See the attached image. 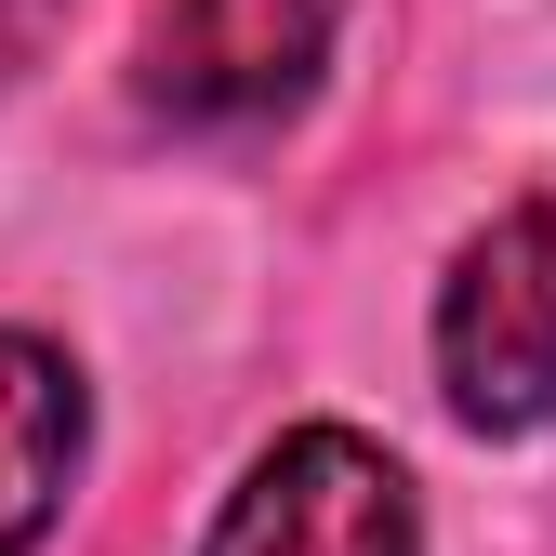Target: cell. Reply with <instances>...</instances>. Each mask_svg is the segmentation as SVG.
<instances>
[{
  "instance_id": "6da1fadb",
  "label": "cell",
  "mask_w": 556,
  "mask_h": 556,
  "mask_svg": "<svg viewBox=\"0 0 556 556\" xmlns=\"http://www.w3.org/2000/svg\"><path fill=\"white\" fill-rule=\"evenodd\" d=\"M438 384L477 438L556 425V199L491 213L438 278Z\"/></svg>"
},
{
  "instance_id": "7a4b0ae2",
  "label": "cell",
  "mask_w": 556,
  "mask_h": 556,
  "mask_svg": "<svg viewBox=\"0 0 556 556\" xmlns=\"http://www.w3.org/2000/svg\"><path fill=\"white\" fill-rule=\"evenodd\" d=\"M199 556H425V504L358 425H292L278 451H252Z\"/></svg>"
},
{
  "instance_id": "3957f363",
  "label": "cell",
  "mask_w": 556,
  "mask_h": 556,
  "mask_svg": "<svg viewBox=\"0 0 556 556\" xmlns=\"http://www.w3.org/2000/svg\"><path fill=\"white\" fill-rule=\"evenodd\" d=\"M344 0H160L147 14V106L160 119H278L305 106V80L331 66Z\"/></svg>"
},
{
  "instance_id": "277c9868",
  "label": "cell",
  "mask_w": 556,
  "mask_h": 556,
  "mask_svg": "<svg viewBox=\"0 0 556 556\" xmlns=\"http://www.w3.org/2000/svg\"><path fill=\"white\" fill-rule=\"evenodd\" d=\"M93 451V397L40 331H0V556H40L66 517V477Z\"/></svg>"
}]
</instances>
